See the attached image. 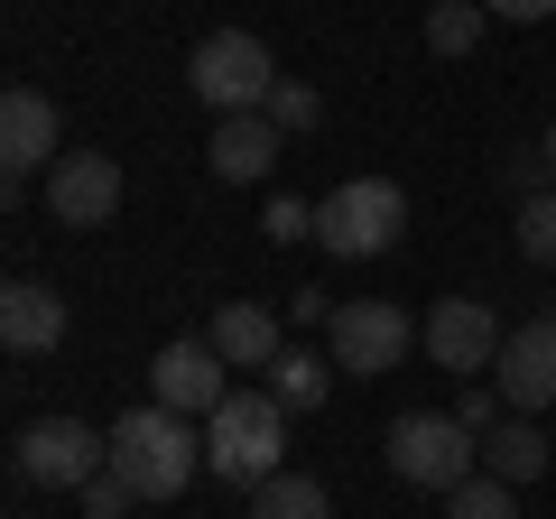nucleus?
<instances>
[{
    "instance_id": "1",
    "label": "nucleus",
    "mask_w": 556,
    "mask_h": 519,
    "mask_svg": "<svg viewBox=\"0 0 556 519\" xmlns=\"http://www.w3.org/2000/svg\"><path fill=\"white\" fill-rule=\"evenodd\" d=\"M288 418H298V408L278 400V390H232V400L204 418V473L241 482V492H260L269 473H288Z\"/></svg>"
},
{
    "instance_id": "2",
    "label": "nucleus",
    "mask_w": 556,
    "mask_h": 519,
    "mask_svg": "<svg viewBox=\"0 0 556 519\" xmlns=\"http://www.w3.org/2000/svg\"><path fill=\"white\" fill-rule=\"evenodd\" d=\"M195 464H204V427L177 418L167 400L130 408V418L112 427V473L130 482L139 501H177L186 482H195Z\"/></svg>"
},
{
    "instance_id": "3",
    "label": "nucleus",
    "mask_w": 556,
    "mask_h": 519,
    "mask_svg": "<svg viewBox=\"0 0 556 519\" xmlns=\"http://www.w3.org/2000/svg\"><path fill=\"white\" fill-rule=\"evenodd\" d=\"M399 232H408V195H399L390 177H353V186H334V195L316 204V241L334 260H380Z\"/></svg>"
},
{
    "instance_id": "4",
    "label": "nucleus",
    "mask_w": 556,
    "mask_h": 519,
    "mask_svg": "<svg viewBox=\"0 0 556 519\" xmlns=\"http://www.w3.org/2000/svg\"><path fill=\"white\" fill-rule=\"evenodd\" d=\"M390 473L445 501L455 482H473V473H482V436H473L464 418H427V408H417V418H399V427H390Z\"/></svg>"
},
{
    "instance_id": "5",
    "label": "nucleus",
    "mask_w": 556,
    "mask_h": 519,
    "mask_svg": "<svg viewBox=\"0 0 556 519\" xmlns=\"http://www.w3.org/2000/svg\"><path fill=\"white\" fill-rule=\"evenodd\" d=\"M325 353H334L353 380H380V371H399V362L417 353V316L390 306V298H353V306H334V325H325Z\"/></svg>"
},
{
    "instance_id": "6",
    "label": "nucleus",
    "mask_w": 556,
    "mask_h": 519,
    "mask_svg": "<svg viewBox=\"0 0 556 519\" xmlns=\"http://www.w3.org/2000/svg\"><path fill=\"white\" fill-rule=\"evenodd\" d=\"M195 93H204V112H260V102L278 93L269 47H260L251 28H214V38L195 47Z\"/></svg>"
},
{
    "instance_id": "7",
    "label": "nucleus",
    "mask_w": 556,
    "mask_h": 519,
    "mask_svg": "<svg viewBox=\"0 0 556 519\" xmlns=\"http://www.w3.org/2000/svg\"><path fill=\"white\" fill-rule=\"evenodd\" d=\"M417 343H427L437 371L473 380V371H492V362H501V316L482 298H437V306H427V325H417Z\"/></svg>"
},
{
    "instance_id": "8",
    "label": "nucleus",
    "mask_w": 556,
    "mask_h": 519,
    "mask_svg": "<svg viewBox=\"0 0 556 519\" xmlns=\"http://www.w3.org/2000/svg\"><path fill=\"white\" fill-rule=\"evenodd\" d=\"M102 464H112V436H93L84 418H38L20 436V473L47 482V492H84Z\"/></svg>"
},
{
    "instance_id": "9",
    "label": "nucleus",
    "mask_w": 556,
    "mask_h": 519,
    "mask_svg": "<svg viewBox=\"0 0 556 519\" xmlns=\"http://www.w3.org/2000/svg\"><path fill=\"white\" fill-rule=\"evenodd\" d=\"M47 214H56L65 232L112 223V214H121V167L102 159V149H65V159L47 167Z\"/></svg>"
},
{
    "instance_id": "10",
    "label": "nucleus",
    "mask_w": 556,
    "mask_h": 519,
    "mask_svg": "<svg viewBox=\"0 0 556 519\" xmlns=\"http://www.w3.org/2000/svg\"><path fill=\"white\" fill-rule=\"evenodd\" d=\"M223 371H232V362H223L214 343H167V353L149 362V390H159L177 418H214V408L232 400V380H223Z\"/></svg>"
},
{
    "instance_id": "11",
    "label": "nucleus",
    "mask_w": 556,
    "mask_h": 519,
    "mask_svg": "<svg viewBox=\"0 0 556 519\" xmlns=\"http://www.w3.org/2000/svg\"><path fill=\"white\" fill-rule=\"evenodd\" d=\"M0 167H10V195L38 167H56V102L38 84H10V102H0Z\"/></svg>"
},
{
    "instance_id": "12",
    "label": "nucleus",
    "mask_w": 556,
    "mask_h": 519,
    "mask_svg": "<svg viewBox=\"0 0 556 519\" xmlns=\"http://www.w3.org/2000/svg\"><path fill=\"white\" fill-rule=\"evenodd\" d=\"M492 380H501V400H510L519 418H538V408L556 400V325H547V316H538V325H510V334H501Z\"/></svg>"
},
{
    "instance_id": "13",
    "label": "nucleus",
    "mask_w": 556,
    "mask_h": 519,
    "mask_svg": "<svg viewBox=\"0 0 556 519\" xmlns=\"http://www.w3.org/2000/svg\"><path fill=\"white\" fill-rule=\"evenodd\" d=\"M0 343L10 353H56L65 343V298L38 288V279H10L0 288Z\"/></svg>"
},
{
    "instance_id": "14",
    "label": "nucleus",
    "mask_w": 556,
    "mask_h": 519,
    "mask_svg": "<svg viewBox=\"0 0 556 519\" xmlns=\"http://www.w3.org/2000/svg\"><path fill=\"white\" fill-rule=\"evenodd\" d=\"M204 343H214L232 371H269L288 343H278V316L269 306H251V298H232V306H214V325H204Z\"/></svg>"
},
{
    "instance_id": "15",
    "label": "nucleus",
    "mask_w": 556,
    "mask_h": 519,
    "mask_svg": "<svg viewBox=\"0 0 556 519\" xmlns=\"http://www.w3.org/2000/svg\"><path fill=\"white\" fill-rule=\"evenodd\" d=\"M204 149H214V177L251 186V177H269V159H278V121L269 112H223Z\"/></svg>"
},
{
    "instance_id": "16",
    "label": "nucleus",
    "mask_w": 556,
    "mask_h": 519,
    "mask_svg": "<svg viewBox=\"0 0 556 519\" xmlns=\"http://www.w3.org/2000/svg\"><path fill=\"white\" fill-rule=\"evenodd\" d=\"M482 473H501V482H538V473H547V427H538V418H501V427H482Z\"/></svg>"
},
{
    "instance_id": "17",
    "label": "nucleus",
    "mask_w": 556,
    "mask_h": 519,
    "mask_svg": "<svg viewBox=\"0 0 556 519\" xmlns=\"http://www.w3.org/2000/svg\"><path fill=\"white\" fill-rule=\"evenodd\" d=\"M334 371H343L334 353H298V343H288V353L269 362V390H278V400H288V408L306 418V408H325V390H334Z\"/></svg>"
},
{
    "instance_id": "18",
    "label": "nucleus",
    "mask_w": 556,
    "mask_h": 519,
    "mask_svg": "<svg viewBox=\"0 0 556 519\" xmlns=\"http://www.w3.org/2000/svg\"><path fill=\"white\" fill-rule=\"evenodd\" d=\"M251 519H334V510H325V482L316 473H269L251 492Z\"/></svg>"
},
{
    "instance_id": "19",
    "label": "nucleus",
    "mask_w": 556,
    "mask_h": 519,
    "mask_svg": "<svg viewBox=\"0 0 556 519\" xmlns=\"http://www.w3.org/2000/svg\"><path fill=\"white\" fill-rule=\"evenodd\" d=\"M482 20H492L482 0H427V47H437V56H473Z\"/></svg>"
},
{
    "instance_id": "20",
    "label": "nucleus",
    "mask_w": 556,
    "mask_h": 519,
    "mask_svg": "<svg viewBox=\"0 0 556 519\" xmlns=\"http://www.w3.org/2000/svg\"><path fill=\"white\" fill-rule=\"evenodd\" d=\"M445 519H519V501H510V482H501V473H473V482L445 492Z\"/></svg>"
},
{
    "instance_id": "21",
    "label": "nucleus",
    "mask_w": 556,
    "mask_h": 519,
    "mask_svg": "<svg viewBox=\"0 0 556 519\" xmlns=\"http://www.w3.org/2000/svg\"><path fill=\"white\" fill-rule=\"evenodd\" d=\"M519 251H529L538 269H556V186L547 195H519Z\"/></svg>"
},
{
    "instance_id": "22",
    "label": "nucleus",
    "mask_w": 556,
    "mask_h": 519,
    "mask_svg": "<svg viewBox=\"0 0 556 519\" xmlns=\"http://www.w3.org/2000/svg\"><path fill=\"white\" fill-rule=\"evenodd\" d=\"M501 186H510V195H547V186H556L547 140H538V149H510V159H501Z\"/></svg>"
},
{
    "instance_id": "23",
    "label": "nucleus",
    "mask_w": 556,
    "mask_h": 519,
    "mask_svg": "<svg viewBox=\"0 0 556 519\" xmlns=\"http://www.w3.org/2000/svg\"><path fill=\"white\" fill-rule=\"evenodd\" d=\"M260 112H269V121H278V130H316V121H325V102H316V93H306V84H288V75H278V93H269V102H260Z\"/></svg>"
},
{
    "instance_id": "24",
    "label": "nucleus",
    "mask_w": 556,
    "mask_h": 519,
    "mask_svg": "<svg viewBox=\"0 0 556 519\" xmlns=\"http://www.w3.org/2000/svg\"><path fill=\"white\" fill-rule=\"evenodd\" d=\"M130 501H139V492H130V482L112 473V464H102V473L84 482V519H130Z\"/></svg>"
},
{
    "instance_id": "25",
    "label": "nucleus",
    "mask_w": 556,
    "mask_h": 519,
    "mask_svg": "<svg viewBox=\"0 0 556 519\" xmlns=\"http://www.w3.org/2000/svg\"><path fill=\"white\" fill-rule=\"evenodd\" d=\"M260 223H269V241H306V232H316V204L278 195V204H269V214H260Z\"/></svg>"
},
{
    "instance_id": "26",
    "label": "nucleus",
    "mask_w": 556,
    "mask_h": 519,
    "mask_svg": "<svg viewBox=\"0 0 556 519\" xmlns=\"http://www.w3.org/2000/svg\"><path fill=\"white\" fill-rule=\"evenodd\" d=\"M288 316H298V325H334V298H325V288H298V298H288Z\"/></svg>"
},
{
    "instance_id": "27",
    "label": "nucleus",
    "mask_w": 556,
    "mask_h": 519,
    "mask_svg": "<svg viewBox=\"0 0 556 519\" xmlns=\"http://www.w3.org/2000/svg\"><path fill=\"white\" fill-rule=\"evenodd\" d=\"M455 418L482 436V427H501V408H492V390H464V408H455Z\"/></svg>"
},
{
    "instance_id": "28",
    "label": "nucleus",
    "mask_w": 556,
    "mask_h": 519,
    "mask_svg": "<svg viewBox=\"0 0 556 519\" xmlns=\"http://www.w3.org/2000/svg\"><path fill=\"white\" fill-rule=\"evenodd\" d=\"M482 10H492V20H519V28H529V20H547L556 0H482Z\"/></svg>"
},
{
    "instance_id": "29",
    "label": "nucleus",
    "mask_w": 556,
    "mask_h": 519,
    "mask_svg": "<svg viewBox=\"0 0 556 519\" xmlns=\"http://www.w3.org/2000/svg\"><path fill=\"white\" fill-rule=\"evenodd\" d=\"M547 159H556V121H547Z\"/></svg>"
}]
</instances>
